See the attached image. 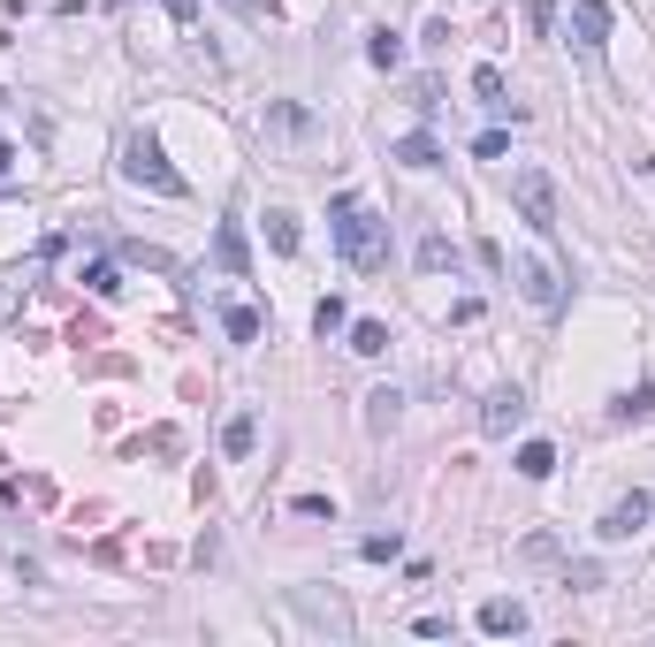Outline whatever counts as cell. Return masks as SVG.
<instances>
[{
	"mask_svg": "<svg viewBox=\"0 0 655 647\" xmlns=\"http://www.w3.org/2000/svg\"><path fill=\"white\" fill-rule=\"evenodd\" d=\"M328 229H335V244H343V259H351L358 275L389 267V221H381L358 190H335V198H328Z\"/></svg>",
	"mask_w": 655,
	"mask_h": 647,
	"instance_id": "obj_1",
	"label": "cell"
},
{
	"mask_svg": "<svg viewBox=\"0 0 655 647\" xmlns=\"http://www.w3.org/2000/svg\"><path fill=\"white\" fill-rule=\"evenodd\" d=\"M123 175L146 183V190H161V198H183V175L168 167V153H161L153 130H130V138H123Z\"/></svg>",
	"mask_w": 655,
	"mask_h": 647,
	"instance_id": "obj_2",
	"label": "cell"
},
{
	"mask_svg": "<svg viewBox=\"0 0 655 647\" xmlns=\"http://www.w3.org/2000/svg\"><path fill=\"white\" fill-rule=\"evenodd\" d=\"M510 206H518V221L533 236H556V183H549V167H510Z\"/></svg>",
	"mask_w": 655,
	"mask_h": 647,
	"instance_id": "obj_3",
	"label": "cell"
},
{
	"mask_svg": "<svg viewBox=\"0 0 655 647\" xmlns=\"http://www.w3.org/2000/svg\"><path fill=\"white\" fill-rule=\"evenodd\" d=\"M518 298H526L533 313L556 321V313H564V275H556L549 259H518Z\"/></svg>",
	"mask_w": 655,
	"mask_h": 647,
	"instance_id": "obj_4",
	"label": "cell"
},
{
	"mask_svg": "<svg viewBox=\"0 0 655 647\" xmlns=\"http://www.w3.org/2000/svg\"><path fill=\"white\" fill-rule=\"evenodd\" d=\"M648 518H655V495H648V487H633V495H618V502L602 510L595 533H602V541H633V533H648Z\"/></svg>",
	"mask_w": 655,
	"mask_h": 647,
	"instance_id": "obj_5",
	"label": "cell"
},
{
	"mask_svg": "<svg viewBox=\"0 0 655 647\" xmlns=\"http://www.w3.org/2000/svg\"><path fill=\"white\" fill-rule=\"evenodd\" d=\"M564 38L595 61L602 46H610V0H572V23H564Z\"/></svg>",
	"mask_w": 655,
	"mask_h": 647,
	"instance_id": "obj_6",
	"label": "cell"
},
{
	"mask_svg": "<svg viewBox=\"0 0 655 647\" xmlns=\"http://www.w3.org/2000/svg\"><path fill=\"white\" fill-rule=\"evenodd\" d=\"M526 427V389H495L489 404H481V435L503 442V435H518Z\"/></svg>",
	"mask_w": 655,
	"mask_h": 647,
	"instance_id": "obj_7",
	"label": "cell"
},
{
	"mask_svg": "<svg viewBox=\"0 0 655 647\" xmlns=\"http://www.w3.org/2000/svg\"><path fill=\"white\" fill-rule=\"evenodd\" d=\"M214 267H221V275H237V282L252 275V244H244V221H221V229H214Z\"/></svg>",
	"mask_w": 655,
	"mask_h": 647,
	"instance_id": "obj_8",
	"label": "cell"
},
{
	"mask_svg": "<svg viewBox=\"0 0 655 647\" xmlns=\"http://www.w3.org/2000/svg\"><path fill=\"white\" fill-rule=\"evenodd\" d=\"M481 633H489V640H518V633H526V602H510V594L481 602Z\"/></svg>",
	"mask_w": 655,
	"mask_h": 647,
	"instance_id": "obj_9",
	"label": "cell"
},
{
	"mask_svg": "<svg viewBox=\"0 0 655 647\" xmlns=\"http://www.w3.org/2000/svg\"><path fill=\"white\" fill-rule=\"evenodd\" d=\"M389 161H397V167H443V146H435L427 130H412V138L389 146Z\"/></svg>",
	"mask_w": 655,
	"mask_h": 647,
	"instance_id": "obj_10",
	"label": "cell"
},
{
	"mask_svg": "<svg viewBox=\"0 0 655 647\" xmlns=\"http://www.w3.org/2000/svg\"><path fill=\"white\" fill-rule=\"evenodd\" d=\"M473 100H481V107H495V115H510V123H518V107L503 100V69H495V61H481V69H473Z\"/></svg>",
	"mask_w": 655,
	"mask_h": 647,
	"instance_id": "obj_11",
	"label": "cell"
},
{
	"mask_svg": "<svg viewBox=\"0 0 655 647\" xmlns=\"http://www.w3.org/2000/svg\"><path fill=\"white\" fill-rule=\"evenodd\" d=\"M267 244H275V252H298V244H306V229H298L290 206H267Z\"/></svg>",
	"mask_w": 655,
	"mask_h": 647,
	"instance_id": "obj_12",
	"label": "cell"
},
{
	"mask_svg": "<svg viewBox=\"0 0 655 647\" xmlns=\"http://www.w3.org/2000/svg\"><path fill=\"white\" fill-rule=\"evenodd\" d=\"M397 412H404V389H374V396H366V427H374V435H389Z\"/></svg>",
	"mask_w": 655,
	"mask_h": 647,
	"instance_id": "obj_13",
	"label": "cell"
},
{
	"mask_svg": "<svg viewBox=\"0 0 655 647\" xmlns=\"http://www.w3.org/2000/svg\"><path fill=\"white\" fill-rule=\"evenodd\" d=\"M267 130H283V138H306V130H313V115H306L298 100H275V107H267Z\"/></svg>",
	"mask_w": 655,
	"mask_h": 647,
	"instance_id": "obj_14",
	"label": "cell"
},
{
	"mask_svg": "<svg viewBox=\"0 0 655 647\" xmlns=\"http://www.w3.org/2000/svg\"><path fill=\"white\" fill-rule=\"evenodd\" d=\"M252 442H260V419H252V412H237V419L221 427V450H229V458H252Z\"/></svg>",
	"mask_w": 655,
	"mask_h": 647,
	"instance_id": "obj_15",
	"label": "cell"
},
{
	"mask_svg": "<svg viewBox=\"0 0 655 647\" xmlns=\"http://www.w3.org/2000/svg\"><path fill=\"white\" fill-rule=\"evenodd\" d=\"M420 267H427V275H443V267L458 275V244H450V236H420Z\"/></svg>",
	"mask_w": 655,
	"mask_h": 647,
	"instance_id": "obj_16",
	"label": "cell"
},
{
	"mask_svg": "<svg viewBox=\"0 0 655 647\" xmlns=\"http://www.w3.org/2000/svg\"><path fill=\"white\" fill-rule=\"evenodd\" d=\"M351 350H358V358H381V350H389V327L381 321H351Z\"/></svg>",
	"mask_w": 655,
	"mask_h": 647,
	"instance_id": "obj_17",
	"label": "cell"
},
{
	"mask_svg": "<svg viewBox=\"0 0 655 647\" xmlns=\"http://www.w3.org/2000/svg\"><path fill=\"white\" fill-rule=\"evenodd\" d=\"M221 327H229V343H260V305H229Z\"/></svg>",
	"mask_w": 655,
	"mask_h": 647,
	"instance_id": "obj_18",
	"label": "cell"
},
{
	"mask_svg": "<svg viewBox=\"0 0 655 647\" xmlns=\"http://www.w3.org/2000/svg\"><path fill=\"white\" fill-rule=\"evenodd\" d=\"M366 61H374V69H397V61H404V38H397V31H374V38H366Z\"/></svg>",
	"mask_w": 655,
	"mask_h": 647,
	"instance_id": "obj_19",
	"label": "cell"
},
{
	"mask_svg": "<svg viewBox=\"0 0 655 647\" xmlns=\"http://www.w3.org/2000/svg\"><path fill=\"white\" fill-rule=\"evenodd\" d=\"M518 473H526V481H549V473H556V450H549V442H526V450H518Z\"/></svg>",
	"mask_w": 655,
	"mask_h": 647,
	"instance_id": "obj_20",
	"label": "cell"
},
{
	"mask_svg": "<svg viewBox=\"0 0 655 647\" xmlns=\"http://www.w3.org/2000/svg\"><path fill=\"white\" fill-rule=\"evenodd\" d=\"M84 290H92V298H115V290H123L115 259H92V267H84Z\"/></svg>",
	"mask_w": 655,
	"mask_h": 647,
	"instance_id": "obj_21",
	"label": "cell"
},
{
	"mask_svg": "<svg viewBox=\"0 0 655 647\" xmlns=\"http://www.w3.org/2000/svg\"><path fill=\"white\" fill-rule=\"evenodd\" d=\"M358 556H366V564H397V556H404V541H397V533H366V541H358Z\"/></svg>",
	"mask_w": 655,
	"mask_h": 647,
	"instance_id": "obj_22",
	"label": "cell"
},
{
	"mask_svg": "<svg viewBox=\"0 0 655 647\" xmlns=\"http://www.w3.org/2000/svg\"><path fill=\"white\" fill-rule=\"evenodd\" d=\"M655 412V389H625L618 404H610V419H648Z\"/></svg>",
	"mask_w": 655,
	"mask_h": 647,
	"instance_id": "obj_23",
	"label": "cell"
},
{
	"mask_svg": "<svg viewBox=\"0 0 655 647\" xmlns=\"http://www.w3.org/2000/svg\"><path fill=\"white\" fill-rule=\"evenodd\" d=\"M404 100H412L420 115H435V107H443V84H435V77H412V92H404Z\"/></svg>",
	"mask_w": 655,
	"mask_h": 647,
	"instance_id": "obj_24",
	"label": "cell"
},
{
	"mask_svg": "<svg viewBox=\"0 0 655 647\" xmlns=\"http://www.w3.org/2000/svg\"><path fill=\"white\" fill-rule=\"evenodd\" d=\"M313 327H321V335H335V327H351V313H343V298H321V305H313Z\"/></svg>",
	"mask_w": 655,
	"mask_h": 647,
	"instance_id": "obj_25",
	"label": "cell"
},
{
	"mask_svg": "<svg viewBox=\"0 0 655 647\" xmlns=\"http://www.w3.org/2000/svg\"><path fill=\"white\" fill-rule=\"evenodd\" d=\"M518 564H556V541H549V533H533V541H518Z\"/></svg>",
	"mask_w": 655,
	"mask_h": 647,
	"instance_id": "obj_26",
	"label": "cell"
},
{
	"mask_svg": "<svg viewBox=\"0 0 655 647\" xmlns=\"http://www.w3.org/2000/svg\"><path fill=\"white\" fill-rule=\"evenodd\" d=\"M123 259H130V267H153V275L168 267V252H153V244H123Z\"/></svg>",
	"mask_w": 655,
	"mask_h": 647,
	"instance_id": "obj_27",
	"label": "cell"
},
{
	"mask_svg": "<svg viewBox=\"0 0 655 647\" xmlns=\"http://www.w3.org/2000/svg\"><path fill=\"white\" fill-rule=\"evenodd\" d=\"M229 8H244V15H275V0H229Z\"/></svg>",
	"mask_w": 655,
	"mask_h": 647,
	"instance_id": "obj_28",
	"label": "cell"
},
{
	"mask_svg": "<svg viewBox=\"0 0 655 647\" xmlns=\"http://www.w3.org/2000/svg\"><path fill=\"white\" fill-rule=\"evenodd\" d=\"M8 167H15V146H8V138H0V175H8Z\"/></svg>",
	"mask_w": 655,
	"mask_h": 647,
	"instance_id": "obj_29",
	"label": "cell"
}]
</instances>
